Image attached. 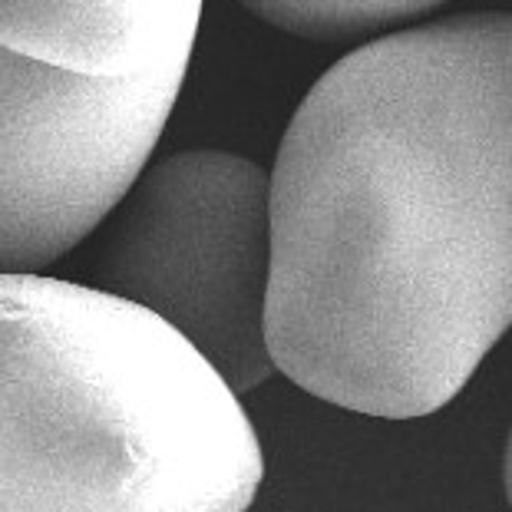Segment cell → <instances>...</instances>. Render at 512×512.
I'll return each mask as SVG.
<instances>
[{"mask_svg": "<svg viewBox=\"0 0 512 512\" xmlns=\"http://www.w3.org/2000/svg\"><path fill=\"white\" fill-rule=\"evenodd\" d=\"M265 344L334 407H446L512 324V17L460 14L347 53L268 176Z\"/></svg>", "mask_w": 512, "mask_h": 512, "instance_id": "obj_1", "label": "cell"}, {"mask_svg": "<svg viewBox=\"0 0 512 512\" xmlns=\"http://www.w3.org/2000/svg\"><path fill=\"white\" fill-rule=\"evenodd\" d=\"M265 24L304 40H351L413 20L443 0H242Z\"/></svg>", "mask_w": 512, "mask_h": 512, "instance_id": "obj_6", "label": "cell"}, {"mask_svg": "<svg viewBox=\"0 0 512 512\" xmlns=\"http://www.w3.org/2000/svg\"><path fill=\"white\" fill-rule=\"evenodd\" d=\"M268 265V172L238 152L185 149L129 185L96 258V288L162 318L245 394L275 374Z\"/></svg>", "mask_w": 512, "mask_h": 512, "instance_id": "obj_3", "label": "cell"}, {"mask_svg": "<svg viewBox=\"0 0 512 512\" xmlns=\"http://www.w3.org/2000/svg\"><path fill=\"white\" fill-rule=\"evenodd\" d=\"M189 60L96 80L0 47V271L90 238L146 169Z\"/></svg>", "mask_w": 512, "mask_h": 512, "instance_id": "obj_4", "label": "cell"}, {"mask_svg": "<svg viewBox=\"0 0 512 512\" xmlns=\"http://www.w3.org/2000/svg\"><path fill=\"white\" fill-rule=\"evenodd\" d=\"M202 0H0V47L50 67L129 80L189 60Z\"/></svg>", "mask_w": 512, "mask_h": 512, "instance_id": "obj_5", "label": "cell"}, {"mask_svg": "<svg viewBox=\"0 0 512 512\" xmlns=\"http://www.w3.org/2000/svg\"><path fill=\"white\" fill-rule=\"evenodd\" d=\"M261 479L242 400L179 331L0 271V512H245Z\"/></svg>", "mask_w": 512, "mask_h": 512, "instance_id": "obj_2", "label": "cell"}]
</instances>
